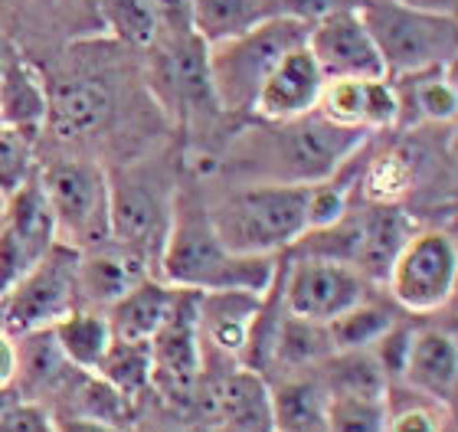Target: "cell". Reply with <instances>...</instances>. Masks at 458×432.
<instances>
[{"instance_id":"cell-16","label":"cell","mask_w":458,"mask_h":432,"mask_svg":"<svg viewBox=\"0 0 458 432\" xmlns=\"http://www.w3.org/2000/svg\"><path fill=\"white\" fill-rule=\"evenodd\" d=\"M259 301L262 295L252 292H200L197 325H200L203 377L226 374L239 367Z\"/></svg>"},{"instance_id":"cell-26","label":"cell","mask_w":458,"mask_h":432,"mask_svg":"<svg viewBox=\"0 0 458 432\" xmlns=\"http://www.w3.org/2000/svg\"><path fill=\"white\" fill-rule=\"evenodd\" d=\"M49 335L69 364L89 370V374H96L114 341L106 311H98V308H72L66 318H59L56 325L49 327Z\"/></svg>"},{"instance_id":"cell-2","label":"cell","mask_w":458,"mask_h":432,"mask_svg":"<svg viewBox=\"0 0 458 432\" xmlns=\"http://www.w3.org/2000/svg\"><path fill=\"white\" fill-rule=\"evenodd\" d=\"M278 256H239L226 250L207 213V191L197 171H183L174 197L171 230L157 256V279L191 292H252L266 295Z\"/></svg>"},{"instance_id":"cell-22","label":"cell","mask_w":458,"mask_h":432,"mask_svg":"<svg viewBox=\"0 0 458 432\" xmlns=\"http://www.w3.org/2000/svg\"><path fill=\"white\" fill-rule=\"evenodd\" d=\"M49 115L47 79L23 56L0 59V125L39 141Z\"/></svg>"},{"instance_id":"cell-24","label":"cell","mask_w":458,"mask_h":432,"mask_svg":"<svg viewBox=\"0 0 458 432\" xmlns=\"http://www.w3.org/2000/svg\"><path fill=\"white\" fill-rule=\"evenodd\" d=\"M272 386V419L276 432H327L331 394L318 374H292L268 380Z\"/></svg>"},{"instance_id":"cell-8","label":"cell","mask_w":458,"mask_h":432,"mask_svg":"<svg viewBox=\"0 0 458 432\" xmlns=\"http://www.w3.org/2000/svg\"><path fill=\"white\" fill-rule=\"evenodd\" d=\"M442 167H452V148L442 154L439 138H422V128L377 148V135L357 174L353 197L377 207H403L412 216L420 213L422 197L439 191ZM420 220V216H416Z\"/></svg>"},{"instance_id":"cell-7","label":"cell","mask_w":458,"mask_h":432,"mask_svg":"<svg viewBox=\"0 0 458 432\" xmlns=\"http://www.w3.org/2000/svg\"><path fill=\"white\" fill-rule=\"evenodd\" d=\"M357 13L380 49L386 76L455 63V13H432L400 0H360Z\"/></svg>"},{"instance_id":"cell-21","label":"cell","mask_w":458,"mask_h":432,"mask_svg":"<svg viewBox=\"0 0 458 432\" xmlns=\"http://www.w3.org/2000/svg\"><path fill=\"white\" fill-rule=\"evenodd\" d=\"M396 98V128L393 131H412L426 125H452L458 108L455 63L445 66L416 69L403 76H386Z\"/></svg>"},{"instance_id":"cell-13","label":"cell","mask_w":458,"mask_h":432,"mask_svg":"<svg viewBox=\"0 0 458 432\" xmlns=\"http://www.w3.org/2000/svg\"><path fill=\"white\" fill-rule=\"evenodd\" d=\"M380 285H373L347 262L305 256V252H282V301L288 315L308 318L327 325L344 315L357 301L370 298Z\"/></svg>"},{"instance_id":"cell-30","label":"cell","mask_w":458,"mask_h":432,"mask_svg":"<svg viewBox=\"0 0 458 432\" xmlns=\"http://www.w3.org/2000/svg\"><path fill=\"white\" fill-rule=\"evenodd\" d=\"M386 432H455V410L416 394L406 384H390L383 396Z\"/></svg>"},{"instance_id":"cell-33","label":"cell","mask_w":458,"mask_h":432,"mask_svg":"<svg viewBox=\"0 0 458 432\" xmlns=\"http://www.w3.org/2000/svg\"><path fill=\"white\" fill-rule=\"evenodd\" d=\"M37 174V141L0 125V197L7 200Z\"/></svg>"},{"instance_id":"cell-10","label":"cell","mask_w":458,"mask_h":432,"mask_svg":"<svg viewBox=\"0 0 458 432\" xmlns=\"http://www.w3.org/2000/svg\"><path fill=\"white\" fill-rule=\"evenodd\" d=\"M458 285L455 233L442 223H420L393 256L383 288L403 315L429 318L452 305Z\"/></svg>"},{"instance_id":"cell-31","label":"cell","mask_w":458,"mask_h":432,"mask_svg":"<svg viewBox=\"0 0 458 432\" xmlns=\"http://www.w3.org/2000/svg\"><path fill=\"white\" fill-rule=\"evenodd\" d=\"M124 400H144L151 394V351L141 341H112L108 354L96 370Z\"/></svg>"},{"instance_id":"cell-28","label":"cell","mask_w":458,"mask_h":432,"mask_svg":"<svg viewBox=\"0 0 458 432\" xmlns=\"http://www.w3.org/2000/svg\"><path fill=\"white\" fill-rule=\"evenodd\" d=\"M400 318V308L373 292L370 298L357 301L344 315L331 318L325 325L327 337H331V351H370Z\"/></svg>"},{"instance_id":"cell-37","label":"cell","mask_w":458,"mask_h":432,"mask_svg":"<svg viewBox=\"0 0 458 432\" xmlns=\"http://www.w3.org/2000/svg\"><path fill=\"white\" fill-rule=\"evenodd\" d=\"M17 380V337H10L0 327V390L13 386Z\"/></svg>"},{"instance_id":"cell-29","label":"cell","mask_w":458,"mask_h":432,"mask_svg":"<svg viewBox=\"0 0 458 432\" xmlns=\"http://www.w3.org/2000/svg\"><path fill=\"white\" fill-rule=\"evenodd\" d=\"M266 17H272L268 0H191V27L207 47L239 37Z\"/></svg>"},{"instance_id":"cell-20","label":"cell","mask_w":458,"mask_h":432,"mask_svg":"<svg viewBox=\"0 0 458 432\" xmlns=\"http://www.w3.org/2000/svg\"><path fill=\"white\" fill-rule=\"evenodd\" d=\"M148 275H157L154 266L144 256L131 252L128 246L114 240L79 250L76 266V292L79 308H98L106 311L114 298H122L128 288H134Z\"/></svg>"},{"instance_id":"cell-11","label":"cell","mask_w":458,"mask_h":432,"mask_svg":"<svg viewBox=\"0 0 458 432\" xmlns=\"http://www.w3.org/2000/svg\"><path fill=\"white\" fill-rule=\"evenodd\" d=\"M76 266L79 250L56 242L23 279L0 295V327L10 337H23L30 331L53 327L59 318L79 308Z\"/></svg>"},{"instance_id":"cell-38","label":"cell","mask_w":458,"mask_h":432,"mask_svg":"<svg viewBox=\"0 0 458 432\" xmlns=\"http://www.w3.org/2000/svg\"><path fill=\"white\" fill-rule=\"evenodd\" d=\"M53 432H128L114 423H102V419H89V416H59L53 419Z\"/></svg>"},{"instance_id":"cell-32","label":"cell","mask_w":458,"mask_h":432,"mask_svg":"<svg viewBox=\"0 0 458 432\" xmlns=\"http://www.w3.org/2000/svg\"><path fill=\"white\" fill-rule=\"evenodd\" d=\"M98 13V23L106 30H112L122 43L131 47H148L161 27L154 10L148 7V0H92Z\"/></svg>"},{"instance_id":"cell-34","label":"cell","mask_w":458,"mask_h":432,"mask_svg":"<svg viewBox=\"0 0 458 432\" xmlns=\"http://www.w3.org/2000/svg\"><path fill=\"white\" fill-rule=\"evenodd\" d=\"M207 429L210 426H203L191 410L161 403L154 394L138 400L131 423H128V432H207Z\"/></svg>"},{"instance_id":"cell-23","label":"cell","mask_w":458,"mask_h":432,"mask_svg":"<svg viewBox=\"0 0 458 432\" xmlns=\"http://www.w3.org/2000/svg\"><path fill=\"white\" fill-rule=\"evenodd\" d=\"M174 295H177V288L167 285L157 275H148L134 288H128L122 298H114L112 305L106 308L112 337L114 341H141V344H148L154 331L161 327V321L167 318V311H171Z\"/></svg>"},{"instance_id":"cell-4","label":"cell","mask_w":458,"mask_h":432,"mask_svg":"<svg viewBox=\"0 0 458 432\" xmlns=\"http://www.w3.org/2000/svg\"><path fill=\"white\" fill-rule=\"evenodd\" d=\"M187 171L181 148L174 154L144 151L128 161L106 164L108 174V240L144 256L157 272V256L171 230L174 197Z\"/></svg>"},{"instance_id":"cell-6","label":"cell","mask_w":458,"mask_h":432,"mask_svg":"<svg viewBox=\"0 0 458 432\" xmlns=\"http://www.w3.org/2000/svg\"><path fill=\"white\" fill-rule=\"evenodd\" d=\"M305 39L308 23H301V20L266 17L262 23L249 27L246 33L207 47L210 79L220 106L233 118L246 122L259 86L266 82V76L276 69L278 59L285 56L288 49L301 47Z\"/></svg>"},{"instance_id":"cell-14","label":"cell","mask_w":458,"mask_h":432,"mask_svg":"<svg viewBox=\"0 0 458 432\" xmlns=\"http://www.w3.org/2000/svg\"><path fill=\"white\" fill-rule=\"evenodd\" d=\"M56 223L49 213L47 193L33 174L17 193L4 200L0 216V295L17 279H23L53 246H56Z\"/></svg>"},{"instance_id":"cell-27","label":"cell","mask_w":458,"mask_h":432,"mask_svg":"<svg viewBox=\"0 0 458 432\" xmlns=\"http://www.w3.org/2000/svg\"><path fill=\"white\" fill-rule=\"evenodd\" d=\"M331 396H357V400H383L386 396V374L377 364L373 351H331L325 364L315 370Z\"/></svg>"},{"instance_id":"cell-1","label":"cell","mask_w":458,"mask_h":432,"mask_svg":"<svg viewBox=\"0 0 458 432\" xmlns=\"http://www.w3.org/2000/svg\"><path fill=\"white\" fill-rule=\"evenodd\" d=\"M367 131L337 128L318 112L295 122H252L239 125L213 174L229 181H276V183H318L331 177L363 141Z\"/></svg>"},{"instance_id":"cell-35","label":"cell","mask_w":458,"mask_h":432,"mask_svg":"<svg viewBox=\"0 0 458 432\" xmlns=\"http://www.w3.org/2000/svg\"><path fill=\"white\" fill-rule=\"evenodd\" d=\"M327 432H386L383 400H357V396H331Z\"/></svg>"},{"instance_id":"cell-3","label":"cell","mask_w":458,"mask_h":432,"mask_svg":"<svg viewBox=\"0 0 458 432\" xmlns=\"http://www.w3.org/2000/svg\"><path fill=\"white\" fill-rule=\"evenodd\" d=\"M311 183L233 181L223 191H207V213L226 250L239 256H282L308 230Z\"/></svg>"},{"instance_id":"cell-36","label":"cell","mask_w":458,"mask_h":432,"mask_svg":"<svg viewBox=\"0 0 458 432\" xmlns=\"http://www.w3.org/2000/svg\"><path fill=\"white\" fill-rule=\"evenodd\" d=\"M148 7L157 17V27L164 33H183L191 27V0H148Z\"/></svg>"},{"instance_id":"cell-5","label":"cell","mask_w":458,"mask_h":432,"mask_svg":"<svg viewBox=\"0 0 458 432\" xmlns=\"http://www.w3.org/2000/svg\"><path fill=\"white\" fill-rule=\"evenodd\" d=\"M47 96L49 115L39 141L49 138L53 144L49 154H76V157L102 161L108 148H118L114 128L122 125L124 108L112 72H102V69L56 72L53 79H47Z\"/></svg>"},{"instance_id":"cell-12","label":"cell","mask_w":458,"mask_h":432,"mask_svg":"<svg viewBox=\"0 0 458 432\" xmlns=\"http://www.w3.org/2000/svg\"><path fill=\"white\" fill-rule=\"evenodd\" d=\"M200 292L177 288L174 305L161 327L148 341L151 351V394L161 403L191 410L193 396L203 380V354H200Z\"/></svg>"},{"instance_id":"cell-39","label":"cell","mask_w":458,"mask_h":432,"mask_svg":"<svg viewBox=\"0 0 458 432\" xmlns=\"http://www.w3.org/2000/svg\"><path fill=\"white\" fill-rule=\"evenodd\" d=\"M400 4H410V7L432 10V13H455L458 0H400Z\"/></svg>"},{"instance_id":"cell-40","label":"cell","mask_w":458,"mask_h":432,"mask_svg":"<svg viewBox=\"0 0 458 432\" xmlns=\"http://www.w3.org/2000/svg\"><path fill=\"white\" fill-rule=\"evenodd\" d=\"M207 432H233V429H223V426H210Z\"/></svg>"},{"instance_id":"cell-9","label":"cell","mask_w":458,"mask_h":432,"mask_svg":"<svg viewBox=\"0 0 458 432\" xmlns=\"http://www.w3.org/2000/svg\"><path fill=\"white\" fill-rule=\"evenodd\" d=\"M39 187L56 223V240L89 250L108 240V174L106 164L76 154L37 157Z\"/></svg>"},{"instance_id":"cell-17","label":"cell","mask_w":458,"mask_h":432,"mask_svg":"<svg viewBox=\"0 0 458 432\" xmlns=\"http://www.w3.org/2000/svg\"><path fill=\"white\" fill-rule=\"evenodd\" d=\"M321 86H325V76H321L308 43L288 49L266 76V82L259 86L252 108H249V122L276 125V122H295V118L311 115L318 108Z\"/></svg>"},{"instance_id":"cell-25","label":"cell","mask_w":458,"mask_h":432,"mask_svg":"<svg viewBox=\"0 0 458 432\" xmlns=\"http://www.w3.org/2000/svg\"><path fill=\"white\" fill-rule=\"evenodd\" d=\"M327 354H331L327 327L321 321H308V318L288 315L285 311L282 325H278L276 344H272V354H268L266 380L311 374V370L325 364Z\"/></svg>"},{"instance_id":"cell-15","label":"cell","mask_w":458,"mask_h":432,"mask_svg":"<svg viewBox=\"0 0 458 432\" xmlns=\"http://www.w3.org/2000/svg\"><path fill=\"white\" fill-rule=\"evenodd\" d=\"M308 49L325 79H386V66L357 7H341L308 27Z\"/></svg>"},{"instance_id":"cell-19","label":"cell","mask_w":458,"mask_h":432,"mask_svg":"<svg viewBox=\"0 0 458 432\" xmlns=\"http://www.w3.org/2000/svg\"><path fill=\"white\" fill-rule=\"evenodd\" d=\"M396 384H406L416 394L429 396L436 403L455 410L458 403V344L452 327L416 325L406 351L403 377Z\"/></svg>"},{"instance_id":"cell-18","label":"cell","mask_w":458,"mask_h":432,"mask_svg":"<svg viewBox=\"0 0 458 432\" xmlns=\"http://www.w3.org/2000/svg\"><path fill=\"white\" fill-rule=\"evenodd\" d=\"M315 112L331 125L367 135H386L396 128L390 79H325Z\"/></svg>"}]
</instances>
